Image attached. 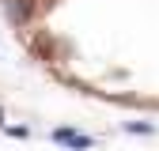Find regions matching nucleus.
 Wrapping results in <instances>:
<instances>
[{
    "mask_svg": "<svg viewBox=\"0 0 159 151\" xmlns=\"http://www.w3.org/2000/svg\"><path fill=\"white\" fill-rule=\"evenodd\" d=\"M53 140H61V144H68V147H91V136H80V132H68V128L53 132Z\"/></svg>",
    "mask_w": 159,
    "mask_h": 151,
    "instance_id": "obj_1",
    "label": "nucleus"
}]
</instances>
